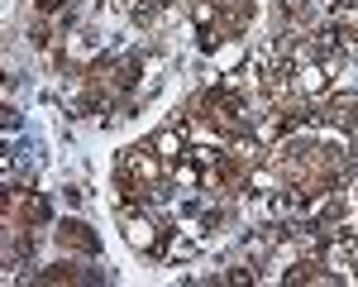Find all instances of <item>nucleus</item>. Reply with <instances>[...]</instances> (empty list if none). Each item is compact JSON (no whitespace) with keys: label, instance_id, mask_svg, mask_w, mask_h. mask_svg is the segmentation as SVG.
I'll return each instance as SVG.
<instances>
[{"label":"nucleus","instance_id":"7","mask_svg":"<svg viewBox=\"0 0 358 287\" xmlns=\"http://www.w3.org/2000/svg\"><path fill=\"white\" fill-rule=\"evenodd\" d=\"M91 53H96V43L86 38L82 29H72V34L62 38V57H67V67H77V72H86V67H91Z\"/></svg>","mask_w":358,"mask_h":287},{"label":"nucleus","instance_id":"4","mask_svg":"<svg viewBox=\"0 0 358 287\" xmlns=\"http://www.w3.org/2000/svg\"><path fill=\"white\" fill-rule=\"evenodd\" d=\"M53 234H57V244H62L67 254H82V258H96V254H101V239H96V230L86 225V220H77V216H67V220H62Z\"/></svg>","mask_w":358,"mask_h":287},{"label":"nucleus","instance_id":"12","mask_svg":"<svg viewBox=\"0 0 358 287\" xmlns=\"http://www.w3.org/2000/svg\"><path fill=\"white\" fill-rule=\"evenodd\" d=\"M196 43H201V53H215V48L224 43L220 20H210V24H196Z\"/></svg>","mask_w":358,"mask_h":287},{"label":"nucleus","instance_id":"11","mask_svg":"<svg viewBox=\"0 0 358 287\" xmlns=\"http://www.w3.org/2000/svg\"><path fill=\"white\" fill-rule=\"evenodd\" d=\"M29 43H34V48H48V43H57L53 15H34V24H29Z\"/></svg>","mask_w":358,"mask_h":287},{"label":"nucleus","instance_id":"5","mask_svg":"<svg viewBox=\"0 0 358 287\" xmlns=\"http://www.w3.org/2000/svg\"><path fill=\"white\" fill-rule=\"evenodd\" d=\"M201 182H206V168L196 163L192 153H182V158L167 168V187H172V192H201Z\"/></svg>","mask_w":358,"mask_h":287},{"label":"nucleus","instance_id":"2","mask_svg":"<svg viewBox=\"0 0 358 287\" xmlns=\"http://www.w3.org/2000/svg\"><path fill=\"white\" fill-rule=\"evenodd\" d=\"M115 168H124V172H134L143 187H153V197H163V177H167V163L158 158V148H153V139H143V144H129L124 153H120V163Z\"/></svg>","mask_w":358,"mask_h":287},{"label":"nucleus","instance_id":"9","mask_svg":"<svg viewBox=\"0 0 358 287\" xmlns=\"http://www.w3.org/2000/svg\"><path fill=\"white\" fill-rule=\"evenodd\" d=\"M120 5H124V15H129L138 29L158 24V20L167 15V0H120Z\"/></svg>","mask_w":358,"mask_h":287},{"label":"nucleus","instance_id":"13","mask_svg":"<svg viewBox=\"0 0 358 287\" xmlns=\"http://www.w3.org/2000/svg\"><path fill=\"white\" fill-rule=\"evenodd\" d=\"M220 283H234V287H248V283H258V263H248V258H244V268H234V273H224Z\"/></svg>","mask_w":358,"mask_h":287},{"label":"nucleus","instance_id":"10","mask_svg":"<svg viewBox=\"0 0 358 287\" xmlns=\"http://www.w3.org/2000/svg\"><path fill=\"white\" fill-rule=\"evenodd\" d=\"M34 283H96L91 268H77V263H57V268H43Z\"/></svg>","mask_w":358,"mask_h":287},{"label":"nucleus","instance_id":"14","mask_svg":"<svg viewBox=\"0 0 358 287\" xmlns=\"http://www.w3.org/2000/svg\"><path fill=\"white\" fill-rule=\"evenodd\" d=\"M67 5H72V0H34V15H67Z\"/></svg>","mask_w":358,"mask_h":287},{"label":"nucleus","instance_id":"8","mask_svg":"<svg viewBox=\"0 0 358 287\" xmlns=\"http://www.w3.org/2000/svg\"><path fill=\"white\" fill-rule=\"evenodd\" d=\"M153 148H158V158H163L167 168H172V163L187 153V134H182L177 125H167V130H158V134H153Z\"/></svg>","mask_w":358,"mask_h":287},{"label":"nucleus","instance_id":"3","mask_svg":"<svg viewBox=\"0 0 358 287\" xmlns=\"http://www.w3.org/2000/svg\"><path fill=\"white\" fill-rule=\"evenodd\" d=\"M315 120L358 139V96H354V91H330L325 101H315Z\"/></svg>","mask_w":358,"mask_h":287},{"label":"nucleus","instance_id":"1","mask_svg":"<svg viewBox=\"0 0 358 287\" xmlns=\"http://www.w3.org/2000/svg\"><path fill=\"white\" fill-rule=\"evenodd\" d=\"M120 234H124L129 249L163 258L167 254V239H172V225H158L143 206H120Z\"/></svg>","mask_w":358,"mask_h":287},{"label":"nucleus","instance_id":"6","mask_svg":"<svg viewBox=\"0 0 358 287\" xmlns=\"http://www.w3.org/2000/svg\"><path fill=\"white\" fill-rule=\"evenodd\" d=\"M248 24H253V0H229V5H220V34L224 38H239Z\"/></svg>","mask_w":358,"mask_h":287}]
</instances>
